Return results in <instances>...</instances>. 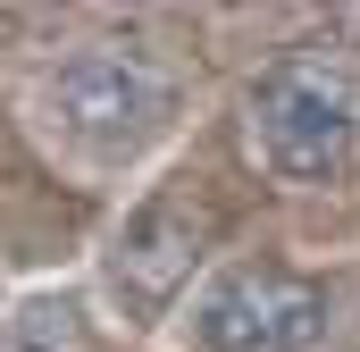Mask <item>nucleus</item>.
Returning a JSON list of instances; mask_svg holds the SVG:
<instances>
[{
	"mask_svg": "<svg viewBox=\"0 0 360 352\" xmlns=\"http://www.w3.org/2000/svg\"><path fill=\"white\" fill-rule=\"evenodd\" d=\"M327 319V294L293 268H226L193 302V352H302Z\"/></svg>",
	"mask_w": 360,
	"mask_h": 352,
	"instance_id": "3",
	"label": "nucleus"
},
{
	"mask_svg": "<svg viewBox=\"0 0 360 352\" xmlns=\"http://www.w3.org/2000/svg\"><path fill=\"white\" fill-rule=\"evenodd\" d=\"M42 109L84 151H134L176 118V68L151 59L143 42H84L76 59L51 68Z\"/></svg>",
	"mask_w": 360,
	"mask_h": 352,
	"instance_id": "2",
	"label": "nucleus"
},
{
	"mask_svg": "<svg viewBox=\"0 0 360 352\" xmlns=\"http://www.w3.org/2000/svg\"><path fill=\"white\" fill-rule=\"evenodd\" d=\"M210 227H218V218H210L193 193H151L143 210H126V227L109 235V285H117V302H126L134 319L168 310L176 285L201 268V252H210Z\"/></svg>",
	"mask_w": 360,
	"mask_h": 352,
	"instance_id": "4",
	"label": "nucleus"
},
{
	"mask_svg": "<svg viewBox=\"0 0 360 352\" xmlns=\"http://www.w3.org/2000/svg\"><path fill=\"white\" fill-rule=\"evenodd\" d=\"M252 151L285 184H327L360 151V76L335 51H285L252 76Z\"/></svg>",
	"mask_w": 360,
	"mask_h": 352,
	"instance_id": "1",
	"label": "nucleus"
}]
</instances>
